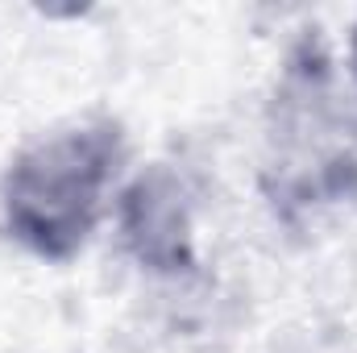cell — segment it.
Instances as JSON below:
<instances>
[{
	"mask_svg": "<svg viewBox=\"0 0 357 353\" xmlns=\"http://www.w3.org/2000/svg\"><path fill=\"white\" fill-rule=\"evenodd\" d=\"M125 133L112 117L50 129L21 146L0 183L8 237L42 262H71L91 241L116 171Z\"/></svg>",
	"mask_w": 357,
	"mask_h": 353,
	"instance_id": "6da1fadb",
	"label": "cell"
},
{
	"mask_svg": "<svg viewBox=\"0 0 357 353\" xmlns=\"http://www.w3.org/2000/svg\"><path fill=\"white\" fill-rule=\"evenodd\" d=\"M125 250L154 274L195 266V200L175 167L154 163L133 179L116 204Z\"/></svg>",
	"mask_w": 357,
	"mask_h": 353,
	"instance_id": "7a4b0ae2",
	"label": "cell"
},
{
	"mask_svg": "<svg viewBox=\"0 0 357 353\" xmlns=\"http://www.w3.org/2000/svg\"><path fill=\"white\" fill-rule=\"evenodd\" d=\"M349 67H354V88H357V25H354V42H349Z\"/></svg>",
	"mask_w": 357,
	"mask_h": 353,
	"instance_id": "3957f363",
	"label": "cell"
}]
</instances>
